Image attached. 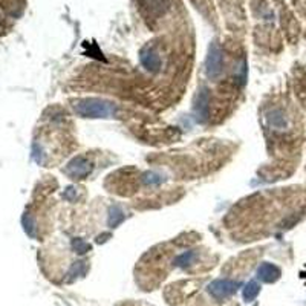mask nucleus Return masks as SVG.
I'll return each mask as SVG.
<instances>
[{
  "label": "nucleus",
  "instance_id": "obj_1",
  "mask_svg": "<svg viewBox=\"0 0 306 306\" xmlns=\"http://www.w3.org/2000/svg\"><path fill=\"white\" fill-rule=\"evenodd\" d=\"M75 112L84 118H108L115 114V106L103 100H83L75 104Z\"/></svg>",
  "mask_w": 306,
  "mask_h": 306
},
{
  "label": "nucleus",
  "instance_id": "obj_2",
  "mask_svg": "<svg viewBox=\"0 0 306 306\" xmlns=\"http://www.w3.org/2000/svg\"><path fill=\"white\" fill-rule=\"evenodd\" d=\"M238 286H239V284L233 282V280H214V282L208 286V292L214 298L222 300V298H226L232 294H234Z\"/></svg>",
  "mask_w": 306,
  "mask_h": 306
},
{
  "label": "nucleus",
  "instance_id": "obj_3",
  "mask_svg": "<svg viewBox=\"0 0 306 306\" xmlns=\"http://www.w3.org/2000/svg\"><path fill=\"white\" fill-rule=\"evenodd\" d=\"M66 172L74 180H83V178H86L92 172V162L83 156H78L68 164Z\"/></svg>",
  "mask_w": 306,
  "mask_h": 306
},
{
  "label": "nucleus",
  "instance_id": "obj_4",
  "mask_svg": "<svg viewBox=\"0 0 306 306\" xmlns=\"http://www.w3.org/2000/svg\"><path fill=\"white\" fill-rule=\"evenodd\" d=\"M222 66H224V62H222L220 48L218 44H212L208 57H207V74L213 76V78H216V76H219L222 72Z\"/></svg>",
  "mask_w": 306,
  "mask_h": 306
},
{
  "label": "nucleus",
  "instance_id": "obj_5",
  "mask_svg": "<svg viewBox=\"0 0 306 306\" xmlns=\"http://www.w3.org/2000/svg\"><path fill=\"white\" fill-rule=\"evenodd\" d=\"M140 58H141V63L144 64V68L148 69V70H152V72L158 70L160 66H161V58H160V56L155 52V50H152L150 48H146V49L141 50V57H140Z\"/></svg>",
  "mask_w": 306,
  "mask_h": 306
},
{
  "label": "nucleus",
  "instance_id": "obj_6",
  "mask_svg": "<svg viewBox=\"0 0 306 306\" xmlns=\"http://www.w3.org/2000/svg\"><path fill=\"white\" fill-rule=\"evenodd\" d=\"M258 276H259L260 280H264V282H274V280L278 278L280 271L274 265H271V264H264V265L259 266Z\"/></svg>",
  "mask_w": 306,
  "mask_h": 306
},
{
  "label": "nucleus",
  "instance_id": "obj_7",
  "mask_svg": "<svg viewBox=\"0 0 306 306\" xmlns=\"http://www.w3.org/2000/svg\"><path fill=\"white\" fill-rule=\"evenodd\" d=\"M259 291H260V286H259L256 282H250V284L245 286V290H244V298H245V302H252L254 298L258 297Z\"/></svg>",
  "mask_w": 306,
  "mask_h": 306
},
{
  "label": "nucleus",
  "instance_id": "obj_8",
  "mask_svg": "<svg viewBox=\"0 0 306 306\" xmlns=\"http://www.w3.org/2000/svg\"><path fill=\"white\" fill-rule=\"evenodd\" d=\"M194 259H196V252L194 251H187V252L181 254V256L176 259V266H187Z\"/></svg>",
  "mask_w": 306,
  "mask_h": 306
},
{
  "label": "nucleus",
  "instance_id": "obj_9",
  "mask_svg": "<svg viewBox=\"0 0 306 306\" xmlns=\"http://www.w3.org/2000/svg\"><path fill=\"white\" fill-rule=\"evenodd\" d=\"M124 220V214H122V212L120 210V208H112L110 210V216H109V224L112 225V226H116L118 224H121Z\"/></svg>",
  "mask_w": 306,
  "mask_h": 306
},
{
  "label": "nucleus",
  "instance_id": "obj_10",
  "mask_svg": "<svg viewBox=\"0 0 306 306\" xmlns=\"http://www.w3.org/2000/svg\"><path fill=\"white\" fill-rule=\"evenodd\" d=\"M74 248L76 250V252L84 254L86 251H89V250H90V245H89V244H86V242H84V240H82V239H75V240H74Z\"/></svg>",
  "mask_w": 306,
  "mask_h": 306
},
{
  "label": "nucleus",
  "instance_id": "obj_11",
  "mask_svg": "<svg viewBox=\"0 0 306 306\" xmlns=\"http://www.w3.org/2000/svg\"><path fill=\"white\" fill-rule=\"evenodd\" d=\"M64 198H66L68 200H74V199H75V192H74V188H68L66 193H64Z\"/></svg>",
  "mask_w": 306,
  "mask_h": 306
}]
</instances>
